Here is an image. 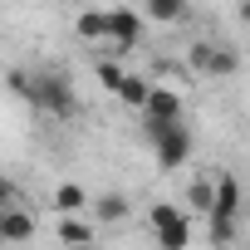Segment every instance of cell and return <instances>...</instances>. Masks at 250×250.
<instances>
[{
    "mask_svg": "<svg viewBox=\"0 0 250 250\" xmlns=\"http://www.w3.org/2000/svg\"><path fill=\"white\" fill-rule=\"evenodd\" d=\"M240 69V54L230 49V44H211V54H206V74L211 79H230Z\"/></svg>",
    "mask_w": 250,
    "mask_h": 250,
    "instance_id": "7c38bea8",
    "label": "cell"
},
{
    "mask_svg": "<svg viewBox=\"0 0 250 250\" xmlns=\"http://www.w3.org/2000/svg\"><path fill=\"white\" fill-rule=\"evenodd\" d=\"M5 88L25 98V93H30V69H10V74H5Z\"/></svg>",
    "mask_w": 250,
    "mask_h": 250,
    "instance_id": "2e32d148",
    "label": "cell"
},
{
    "mask_svg": "<svg viewBox=\"0 0 250 250\" xmlns=\"http://www.w3.org/2000/svg\"><path fill=\"white\" fill-rule=\"evenodd\" d=\"M40 230V221H35V211L30 206H5V211H0V240H5V245H25L30 235Z\"/></svg>",
    "mask_w": 250,
    "mask_h": 250,
    "instance_id": "5b68a950",
    "label": "cell"
},
{
    "mask_svg": "<svg viewBox=\"0 0 250 250\" xmlns=\"http://www.w3.org/2000/svg\"><path fill=\"white\" fill-rule=\"evenodd\" d=\"M187 206H191V216L206 221V211H211V177H201V182L187 187Z\"/></svg>",
    "mask_w": 250,
    "mask_h": 250,
    "instance_id": "5bb4252c",
    "label": "cell"
},
{
    "mask_svg": "<svg viewBox=\"0 0 250 250\" xmlns=\"http://www.w3.org/2000/svg\"><path fill=\"white\" fill-rule=\"evenodd\" d=\"M54 230H59L64 250H69V245H93V240H98V226H93V221H79V216H59Z\"/></svg>",
    "mask_w": 250,
    "mask_h": 250,
    "instance_id": "ba28073f",
    "label": "cell"
},
{
    "mask_svg": "<svg viewBox=\"0 0 250 250\" xmlns=\"http://www.w3.org/2000/svg\"><path fill=\"white\" fill-rule=\"evenodd\" d=\"M143 123H182V93H172V88H147Z\"/></svg>",
    "mask_w": 250,
    "mask_h": 250,
    "instance_id": "8992f818",
    "label": "cell"
},
{
    "mask_svg": "<svg viewBox=\"0 0 250 250\" xmlns=\"http://www.w3.org/2000/svg\"><path fill=\"white\" fill-rule=\"evenodd\" d=\"M133 216V201L123 196V191H103V196H93V226H123Z\"/></svg>",
    "mask_w": 250,
    "mask_h": 250,
    "instance_id": "52a82bcc",
    "label": "cell"
},
{
    "mask_svg": "<svg viewBox=\"0 0 250 250\" xmlns=\"http://www.w3.org/2000/svg\"><path fill=\"white\" fill-rule=\"evenodd\" d=\"M147 226H152V235H157L162 250H187V245H191V221H187V211L172 206V201H157V206L147 211Z\"/></svg>",
    "mask_w": 250,
    "mask_h": 250,
    "instance_id": "7a4b0ae2",
    "label": "cell"
},
{
    "mask_svg": "<svg viewBox=\"0 0 250 250\" xmlns=\"http://www.w3.org/2000/svg\"><path fill=\"white\" fill-rule=\"evenodd\" d=\"M143 15L133 10V5H118V10H108V40L123 49V54H133L138 44H143Z\"/></svg>",
    "mask_w": 250,
    "mask_h": 250,
    "instance_id": "277c9868",
    "label": "cell"
},
{
    "mask_svg": "<svg viewBox=\"0 0 250 250\" xmlns=\"http://www.w3.org/2000/svg\"><path fill=\"white\" fill-rule=\"evenodd\" d=\"M147 20L152 25H182L187 20V0H147Z\"/></svg>",
    "mask_w": 250,
    "mask_h": 250,
    "instance_id": "4fadbf2b",
    "label": "cell"
},
{
    "mask_svg": "<svg viewBox=\"0 0 250 250\" xmlns=\"http://www.w3.org/2000/svg\"><path fill=\"white\" fill-rule=\"evenodd\" d=\"M83 206H88V191H83L79 182H59V187H54V211H59V216H79Z\"/></svg>",
    "mask_w": 250,
    "mask_h": 250,
    "instance_id": "30bf717a",
    "label": "cell"
},
{
    "mask_svg": "<svg viewBox=\"0 0 250 250\" xmlns=\"http://www.w3.org/2000/svg\"><path fill=\"white\" fill-rule=\"evenodd\" d=\"M74 30H79V40H108V10H79V20H74Z\"/></svg>",
    "mask_w": 250,
    "mask_h": 250,
    "instance_id": "8fae6325",
    "label": "cell"
},
{
    "mask_svg": "<svg viewBox=\"0 0 250 250\" xmlns=\"http://www.w3.org/2000/svg\"><path fill=\"white\" fill-rule=\"evenodd\" d=\"M147 88H152V83H147L143 74H133V69H128V74H123V83H118L113 93H118V103H123V108L143 113V103H147Z\"/></svg>",
    "mask_w": 250,
    "mask_h": 250,
    "instance_id": "9c48e42d",
    "label": "cell"
},
{
    "mask_svg": "<svg viewBox=\"0 0 250 250\" xmlns=\"http://www.w3.org/2000/svg\"><path fill=\"white\" fill-rule=\"evenodd\" d=\"M123 74H128V69H123V64H118V59H103V64H98V83H103V88H108V93H113V88H118V83H123Z\"/></svg>",
    "mask_w": 250,
    "mask_h": 250,
    "instance_id": "9a60e30c",
    "label": "cell"
},
{
    "mask_svg": "<svg viewBox=\"0 0 250 250\" xmlns=\"http://www.w3.org/2000/svg\"><path fill=\"white\" fill-rule=\"evenodd\" d=\"M25 103L40 108V113H54V118H74V113H79V93H74V83H69L64 69H40V74H30Z\"/></svg>",
    "mask_w": 250,
    "mask_h": 250,
    "instance_id": "6da1fadb",
    "label": "cell"
},
{
    "mask_svg": "<svg viewBox=\"0 0 250 250\" xmlns=\"http://www.w3.org/2000/svg\"><path fill=\"white\" fill-rule=\"evenodd\" d=\"M191 128L187 123H167V128L152 138V157H157V172H182L187 157H191Z\"/></svg>",
    "mask_w": 250,
    "mask_h": 250,
    "instance_id": "3957f363",
    "label": "cell"
},
{
    "mask_svg": "<svg viewBox=\"0 0 250 250\" xmlns=\"http://www.w3.org/2000/svg\"><path fill=\"white\" fill-rule=\"evenodd\" d=\"M20 201V187L10 182V177H0V211H5V206H15Z\"/></svg>",
    "mask_w": 250,
    "mask_h": 250,
    "instance_id": "e0dca14e",
    "label": "cell"
},
{
    "mask_svg": "<svg viewBox=\"0 0 250 250\" xmlns=\"http://www.w3.org/2000/svg\"><path fill=\"white\" fill-rule=\"evenodd\" d=\"M211 250H235V245H211Z\"/></svg>",
    "mask_w": 250,
    "mask_h": 250,
    "instance_id": "d6986e66",
    "label": "cell"
},
{
    "mask_svg": "<svg viewBox=\"0 0 250 250\" xmlns=\"http://www.w3.org/2000/svg\"><path fill=\"white\" fill-rule=\"evenodd\" d=\"M69 250H103V245H98V240H93V245H69Z\"/></svg>",
    "mask_w": 250,
    "mask_h": 250,
    "instance_id": "ac0fdd59",
    "label": "cell"
}]
</instances>
